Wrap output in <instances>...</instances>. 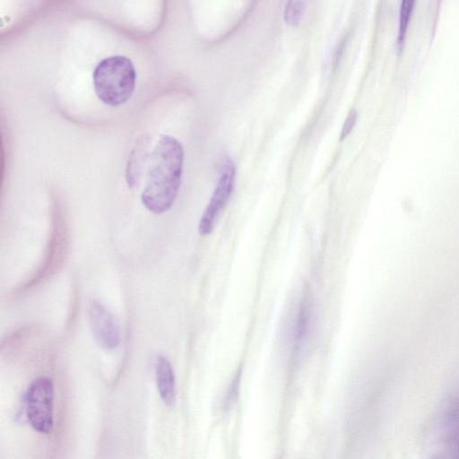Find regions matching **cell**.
<instances>
[{
	"label": "cell",
	"mask_w": 459,
	"mask_h": 459,
	"mask_svg": "<svg viewBox=\"0 0 459 459\" xmlns=\"http://www.w3.org/2000/svg\"><path fill=\"white\" fill-rule=\"evenodd\" d=\"M88 318L96 343L104 350H114L120 343L119 325L114 315L100 302L91 300Z\"/></svg>",
	"instance_id": "5"
},
{
	"label": "cell",
	"mask_w": 459,
	"mask_h": 459,
	"mask_svg": "<svg viewBox=\"0 0 459 459\" xmlns=\"http://www.w3.org/2000/svg\"><path fill=\"white\" fill-rule=\"evenodd\" d=\"M456 453L459 457V433H458L457 443H456Z\"/></svg>",
	"instance_id": "13"
},
{
	"label": "cell",
	"mask_w": 459,
	"mask_h": 459,
	"mask_svg": "<svg viewBox=\"0 0 459 459\" xmlns=\"http://www.w3.org/2000/svg\"><path fill=\"white\" fill-rule=\"evenodd\" d=\"M310 292L307 288L304 290L303 297L297 316L295 327V338L297 342H301L307 333L311 317V299Z\"/></svg>",
	"instance_id": "8"
},
{
	"label": "cell",
	"mask_w": 459,
	"mask_h": 459,
	"mask_svg": "<svg viewBox=\"0 0 459 459\" xmlns=\"http://www.w3.org/2000/svg\"><path fill=\"white\" fill-rule=\"evenodd\" d=\"M184 150L178 140L160 134L150 157V166L141 194L144 207L156 214L174 204L182 178Z\"/></svg>",
	"instance_id": "1"
},
{
	"label": "cell",
	"mask_w": 459,
	"mask_h": 459,
	"mask_svg": "<svg viewBox=\"0 0 459 459\" xmlns=\"http://www.w3.org/2000/svg\"><path fill=\"white\" fill-rule=\"evenodd\" d=\"M413 5L414 1L412 0H403L400 4L397 35V47L399 50H402L404 44L408 24L413 11Z\"/></svg>",
	"instance_id": "9"
},
{
	"label": "cell",
	"mask_w": 459,
	"mask_h": 459,
	"mask_svg": "<svg viewBox=\"0 0 459 459\" xmlns=\"http://www.w3.org/2000/svg\"><path fill=\"white\" fill-rule=\"evenodd\" d=\"M357 121V112L356 110H351L347 116L344 124L342 128V132L340 134V140H343L348 134L351 132L354 125Z\"/></svg>",
	"instance_id": "12"
},
{
	"label": "cell",
	"mask_w": 459,
	"mask_h": 459,
	"mask_svg": "<svg viewBox=\"0 0 459 459\" xmlns=\"http://www.w3.org/2000/svg\"><path fill=\"white\" fill-rule=\"evenodd\" d=\"M149 143L150 138L142 135L136 141L129 155L126 170V180L130 188H134L138 185L144 164L147 159L151 157V154L148 152Z\"/></svg>",
	"instance_id": "6"
},
{
	"label": "cell",
	"mask_w": 459,
	"mask_h": 459,
	"mask_svg": "<svg viewBox=\"0 0 459 459\" xmlns=\"http://www.w3.org/2000/svg\"><path fill=\"white\" fill-rule=\"evenodd\" d=\"M54 386L50 379L39 377L29 386L25 394L26 416L38 432L48 433L53 428Z\"/></svg>",
	"instance_id": "3"
},
{
	"label": "cell",
	"mask_w": 459,
	"mask_h": 459,
	"mask_svg": "<svg viewBox=\"0 0 459 459\" xmlns=\"http://www.w3.org/2000/svg\"><path fill=\"white\" fill-rule=\"evenodd\" d=\"M94 91L98 98L112 107L126 102L132 96L136 71L130 58L112 55L100 60L92 74Z\"/></svg>",
	"instance_id": "2"
},
{
	"label": "cell",
	"mask_w": 459,
	"mask_h": 459,
	"mask_svg": "<svg viewBox=\"0 0 459 459\" xmlns=\"http://www.w3.org/2000/svg\"><path fill=\"white\" fill-rule=\"evenodd\" d=\"M241 380V368H239L235 373L226 394L224 400L225 408H230L237 400L239 392Z\"/></svg>",
	"instance_id": "11"
},
{
	"label": "cell",
	"mask_w": 459,
	"mask_h": 459,
	"mask_svg": "<svg viewBox=\"0 0 459 459\" xmlns=\"http://www.w3.org/2000/svg\"><path fill=\"white\" fill-rule=\"evenodd\" d=\"M306 4L303 1H289L284 10V21L288 25H298L304 15Z\"/></svg>",
	"instance_id": "10"
},
{
	"label": "cell",
	"mask_w": 459,
	"mask_h": 459,
	"mask_svg": "<svg viewBox=\"0 0 459 459\" xmlns=\"http://www.w3.org/2000/svg\"><path fill=\"white\" fill-rule=\"evenodd\" d=\"M156 382L162 401L171 405L176 398L175 375L169 360L160 356L156 362Z\"/></svg>",
	"instance_id": "7"
},
{
	"label": "cell",
	"mask_w": 459,
	"mask_h": 459,
	"mask_svg": "<svg viewBox=\"0 0 459 459\" xmlns=\"http://www.w3.org/2000/svg\"><path fill=\"white\" fill-rule=\"evenodd\" d=\"M236 169L231 160L223 164V168L214 191L200 218L198 232L202 236L211 234L218 217L226 206L235 183Z\"/></svg>",
	"instance_id": "4"
}]
</instances>
